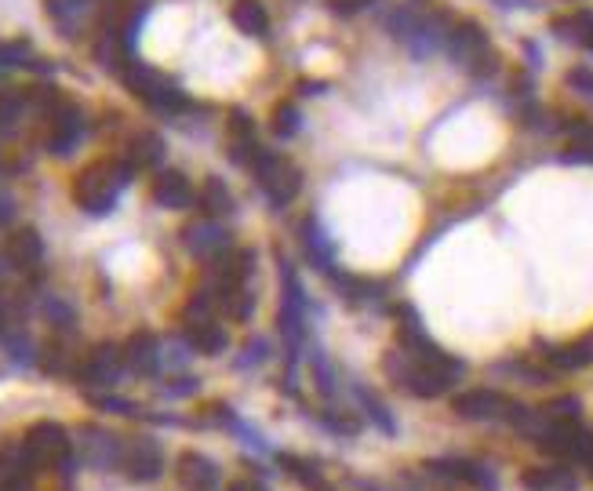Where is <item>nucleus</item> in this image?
<instances>
[{"instance_id": "f257e3e1", "label": "nucleus", "mask_w": 593, "mask_h": 491, "mask_svg": "<svg viewBox=\"0 0 593 491\" xmlns=\"http://www.w3.org/2000/svg\"><path fill=\"white\" fill-rule=\"evenodd\" d=\"M382 368H386L390 379L401 382L412 397L433 401V397L448 393L455 382L463 379L466 364L459 361V357H452V353H444L441 346L430 350V353H412V350H404L401 346V353H390Z\"/></svg>"}, {"instance_id": "f03ea898", "label": "nucleus", "mask_w": 593, "mask_h": 491, "mask_svg": "<svg viewBox=\"0 0 593 491\" xmlns=\"http://www.w3.org/2000/svg\"><path fill=\"white\" fill-rule=\"evenodd\" d=\"M452 15L444 8H433L430 0H408L390 15V33L397 41H404L412 48V55H433L437 48H444L448 30H452Z\"/></svg>"}, {"instance_id": "7ed1b4c3", "label": "nucleus", "mask_w": 593, "mask_h": 491, "mask_svg": "<svg viewBox=\"0 0 593 491\" xmlns=\"http://www.w3.org/2000/svg\"><path fill=\"white\" fill-rule=\"evenodd\" d=\"M135 171L124 161H95L73 179V201L81 204L88 215H106L117 204L121 190L131 182Z\"/></svg>"}, {"instance_id": "20e7f679", "label": "nucleus", "mask_w": 593, "mask_h": 491, "mask_svg": "<svg viewBox=\"0 0 593 491\" xmlns=\"http://www.w3.org/2000/svg\"><path fill=\"white\" fill-rule=\"evenodd\" d=\"M121 81L128 84V91L135 95V99H142L150 110H157V113L190 110V99H186V95H182L168 77H161L157 70H150V66H142V62H135V59H128L121 66Z\"/></svg>"}, {"instance_id": "39448f33", "label": "nucleus", "mask_w": 593, "mask_h": 491, "mask_svg": "<svg viewBox=\"0 0 593 491\" xmlns=\"http://www.w3.org/2000/svg\"><path fill=\"white\" fill-rule=\"evenodd\" d=\"M444 48L452 51V59L463 62L473 77H492V73L499 70V55H495L492 44H488V33H484L481 22L455 19Z\"/></svg>"}, {"instance_id": "423d86ee", "label": "nucleus", "mask_w": 593, "mask_h": 491, "mask_svg": "<svg viewBox=\"0 0 593 491\" xmlns=\"http://www.w3.org/2000/svg\"><path fill=\"white\" fill-rule=\"evenodd\" d=\"M248 168L255 171V179H259L262 193L270 197V204H277V208H284V204H292L295 197H299L302 190V171L295 168L288 157H281V153L273 150H262L252 157V164Z\"/></svg>"}, {"instance_id": "0eeeda50", "label": "nucleus", "mask_w": 593, "mask_h": 491, "mask_svg": "<svg viewBox=\"0 0 593 491\" xmlns=\"http://www.w3.org/2000/svg\"><path fill=\"white\" fill-rule=\"evenodd\" d=\"M455 415L459 419H470V422H492V419H506V422H517L528 415V408L517 401H510L506 393L499 390H466L455 397Z\"/></svg>"}, {"instance_id": "6e6552de", "label": "nucleus", "mask_w": 593, "mask_h": 491, "mask_svg": "<svg viewBox=\"0 0 593 491\" xmlns=\"http://www.w3.org/2000/svg\"><path fill=\"white\" fill-rule=\"evenodd\" d=\"M84 135V117L70 99L51 95L48 99V150L55 157H70Z\"/></svg>"}, {"instance_id": "1a4fd4ad", "label": "nucleus", "mask_w": 593, "mask_h": 491, "mask_svg": "<svg viewBox=\"0 0 593 491\" xmlns=\"http://www.w3.org/2000/svg\"><path fill=\"white\" fill-rule=\"evenodd\" d=\"M22 448H26V455H30L37 470L66 466L70 462V433L62 430L59 422H37V426H30Z\"/></svg>"}, {"instance_id": "9d476101", "label": "nucleus", "mask_w": 593, "mask_h": 491, "mask_svg": "<svg viewBox=\"0 0 593 491\" xmlns=\"http://www.w3.org/2000/svg\"><path fill=\"white\" fill-rule=\"evenodd\" d=\"M426 473L437 477V481L470 484V488H477V491H499V477H495L484 462H473V459H433V462H426Z\"/></svg>"}, {"instance_id": "9b49d317", "label": "nucleus", "mask_w": 593, "mask_h": 491, "mask_svg": "<svg viewBox=\"0 0 593 491\" xmlns=\"http://www.w3.org/2000/svg\"><path fill=\"white\" fill-rule=\"evenodd\" d=\"M121 470L128 473L131 481H139V484H146V481H157L161 477V470H164V455H161V448L153 441H146V437H135L131 444H124L121 448Z\"/></svg>"}, {"instance_id": "f8f14e48", "label": "nucleus", "mask_w": 593, "mask_h": 491, "mask_svg": "<svg viewBox=\"0 0 593 491\" xmlns=\"http://www.w3.org/2000/svg\"><path fill=\"white\" fill-rule=\"evenodd\" d=\"M121 368H124V353L117 346H99V350H91L84 357V364L77 368V379L84 386H113Z\"/></svg>"}, {"instance_id": "ddd939ff", "label": "nucleus", "mask_w": 593, "mask_h": 491, "mask_svg": "<svg viewBox=\"0 0 593 491\" xmlns=\"http://www.w3.org/2000/svg\"><path fill=\"white\" fill-rule=\"evenodd\" d=\"M33 466L30 455L22 444H8L0 448V491H30L33 484Z\"/></svg>"}, {"instance_id": "4468645a", "label": "nucleus", "mask_w": 593, "mask_h": 491, "mask_svg": "<svg viewBox=\"0 0 593 491\" xmlns=\"http://www.w3.org/2000/svg\"><path fill=\"white\" fill-rule=\"evenodd\" d=\"M124 364H128L135 375H153L161 368V339L153 331H135L128 342H124Z\"/></svg>"}, {"instance_id": "2eb2a0df", "label": "nucleus", "mask_w": 593, "mask_h": 491, "mask_svg": "<svg viewBox=\"0 0 593 491\" xmlns=\"http://www.w3.org/2000/svg\"><path fill=\"white\" fill-rule=\"evenodd\" d=\"M179 484L186 491H215L219 488V470L201 451H182L179 455Z\"/></svg>"}, {"instance_id": "dca6fc26", "label": "nucleus", "mask_w": 593, "mask_h": 491, "mask_svg": "<svg viewBox=\"0 0 593 491\" xmlns=\"http://www.w3.org/2000/svg\"><path fill=\"white\" fill-rule=\"evenodd\" d=\"M153 201L168 211H186L193 204V186L182 171H161L153 179Z\"/></svg>"}, {"instance_id": "f3484780", "label": "nucleus", "mask_w": 593, "mask_h": 491, "mask_svg": "<svg viewBox=\"0 0 593 491\" xmlns=\"http://www.w3.org/2000/svg\"><path fill=\"white\" fill-rule=\"evenodd\" d=\"M4 255H8V262L15 266V270H37L44 259V241L37 230H15L8 237V248H4Z\"/></svg>"}, {"instance_id": "a211bd4d", "label": "nucleus", "mask_w": 593, "mask_h": 491, "mask_svg": "<svg viewBox=\"0 0 593 491\" xmlns=\"http://www.w3.org/2000/svg\"><path fill=\"white\" fill-rule=\"evenodd\" d=\"M524 491H579V477L568 466H532L521 473Z\"/></svg>"}, {"instance_id": "6ab92c4d", "label": "nucleus", "mask_w": 593, "mask_h": 491, "mask_svg": "<svg viewBox=\"0 0 593 491\" xmlns=\"http://www.w3.org/2000/svg\"><path fill=\"white\" fill-rule=\"evenodd\" d=\"M182 237H186V248H190L193 255H201V259H219L222 251H230L226 230L215 226V222H193Z\"/></svg>"}, {"instance_id": "aec40b11", "label": "nucleus", "mask_w": 593, "mask_h": 491, "mask_svg": "<svg viewBox=\"0 0 593 491\" xmlns=\"http://www.w3.org/2000/svg\"><path fill=\"white\" fill-rule=\"evenodd\" d=\"M164 161V139L157 131H139L135 139L128 142V153H124V164L131 171H150Z\"/></svg>"}, {"instance_id": "412c9836", "label": "nucleus", "mask_w": 593, "mask_h": 491, "mask_svg": "<svg viewBox=\"0 0 593 491\" xmlns=\"http://www.w3.org/2000/svg\"><path fill=\"white\" fill-rule=\"evenodd\" d=\"M230 153L237 164H252V157L259 153V142H255V121L244 110L230 113Z\"/></svg>"}, {"instance_id": "4be33fe9", "label": "nucleus", "mask_w": 593, "mask_h": 491, "mask_svg": "<svg viewBox=\"0 0 593 491\" xmlns=\"http://www.w3.org/2000/svg\"><path fill=\"white\" fill-rule=\"evenodd\" d=\"M186 342H190L197 353H204V357H215V353L226 350L230 335H226V328H222V324H215V317H208V321H190V324H186Z\"/></svg>"}, {"instance_id": "5701e85b", "label": "nucleus", "mask_w": 593, "mask_h": 491, "mask_svg": "<svg viewBox=\"0 0 593 491\" xmlns=\"http://www.w3.org/2000/svg\"><path fill=\"white\" fill-rule=\"evenodd\" d=\"M233 26L241 33H248V37H259V41H266L270 37V11L262 8L259 0H237L230 11Z\"/></svg>"}, {"instance_id": "b1692460", "label": "nucleus", "mask_w": 593, "mask_h": 491, "mask_svg": "<svg viewBox=\"0 0 593 491\" xmlns=\"http://www.w3.org/2000/svg\"><path fill=\"white\" fill-rule=\"evenodd\" d=\"M564 135H568V153H564V161L593 164V121H586V117H572V121L564 124Z\"/></svg>"}, {"instance_id": "393cba45", "label": "nucleus", "mask_w": 593, "mask_h": 491, "mask_svg": "<svg viewBox=\"0 0 593 491\" xmlns=\"http://www.w3.org/2000/svg\"><path fill=\"white\" fill-rule=\"evenodd\" d=\"M543 357L561 371L590 368L593 364V335H586V339H579V342H568V346H553V350H546Z\"/></svg>"}, {"instance_id": "a878e982", "label": "nucleus", "mask_w": 593, "mask_h": 491, "mask_svg": "<svg viewBox=\"0 0 593 491\" xmlns=\"http://www.w3.org/2000/svg\"><path fill=\"white\" fill-rule=\"evenodd\" d=\"M553 33L561 41L583 44V48H593V11H572V15H561L553 19Z\"/></svg>"}, {"instance_id": "bb28decb", "label": "nucleus", "mask_w": 593, "mask_h": 491, "mask_svg": "<svg viewBox=\"0 0 593 491\" xmlns=\"http://www.w3.org/2000/svg\"><path fill=\"white\" fill-rule=\"evenodd\" d=\"M302 244H306V251H310V259L317 262V266H321L324 273H332L335 248L328 244V237L321 233L317 219H306V222H302Z\"/></svg>"}, {"instance_id": "cd10ccee", "label": "nucleus", "mask_w": 593, "mask_h": 491, "mask_svg": "<svg viewBox=\"0 0 593 491\" xmlns=\"http://www.w3.org/2000/svg\"><path fill=\"white\" fill-rule=\"evenodd\" d=\"M197 201H201L204 215H226L233 211V193L226 190V182L222 179H208L197 193Z\"/></svg>"}, {"instance_id": "c85d7f7f", "label": "nucleus", "mask_w": 593, "mask_h": 491, "mask_svg": "<svg viewBox=\"0 0 593 491\" xmlns=\"http://www.w3.org/2000/svg\"><path fill=\"white\" fill-rule=\"evenodd\" d=\"M302 128V113L295 102H281L277 110H273V135L277 139H295Z\"/></svg>"}, {"instance_id": "c756f323", "label": "nucleus", "mask_w": 593, "mask_h": 491, "mask_svg": "<svg viewBox=\"0 0 593 491\" xmlns=\"http://www.w3.org/2000/svg\"><path fill=\"white\" fill-rule=\"evenodd\" d=\"M579 411H583V404H579V397H557V401L546 404L543 415H546V419L568 422V419H579Z\"/></svg>"}, {"instance_id": "7c9ffc66", "label": "nucleus", "mask_w": 593, "mask_h": 491, "mask_svg": "<svg viewBox=\"0 0 593 491\" xmlns=\"http://www.w3.org/2000/svg\"><path fill=\"white\" fill-rule=\"evenodd\" d=\"M22 113V99L11 91H0V131H11Z\"/></svg>"}, {"instance_id": "2f4dec72", "label": "nucleus", "mask_w": 593, "mask_h": 491, "mask_svg": "<svg viewBox=\"0 0 593 491\" xmlns=\"http://www.w3.org/2000/svg\"><path fill=\"white\" fill-rule=\"evenodd\" d=\"M66 346L62 342H51V346H44V357H41V368L51 371V375H59V371H66Z\"/></svg>"}, {"instance_id": "473e14b6", "label": "nucleus", "mask_w": 593, "mask_h": 491, "mask_svg": "<svg viewBox=\"0 0 593 491\" xmlns=\"http://www.w3.org/2000/svg\"><path fill=\"white\" fill-rule=\"evenodd\" d=\"M361 401H364V408H368V415H372V419L379 422V430H382V433H390V437H393V433H397V426H393V419L386 415V408H382V404L375 401L372 393H361Z\"/></svg>"}, {"instance_id": "72a5a7b5", "label": "nucleus", "mask_w": 593, "mask_h": 491, "mask_svg": "<svg viewBox=\"0 0 593 491\" xmlns=\"http://www.w3.org/2000/svg\"><path fill=\"white\" fill-rule=\"evenodd\" d=\"M30 55L26 41H0V66H19V59Z\"/></svg>"}, {"instance_id": "f704fd0d", "label": "nucleus", "mask_w": 593, "mask_h": 491, "mask_svg": "<svg viewBox=\"0 0 593 491\" xmlns=\"http://www.w3.org/2000/svg\"><path fill=\"white\" fill-rule=\"evenodd\" d=\"M321 422L328 426L332 433H346V437H353V433H361V422L350 419V415H321Z\"/></svg>"}, {"instance_id": "c9c22d12", "label": "nucleus", "mask_w": 593, "mask_h": 491, "mask_svg": "<svg viewBox=\"0 0 593 491\" xmlns=\"http://www.w3.org/2000/svg\"><path fill=\"white\" fill-rule=\"evenodd\" d=\"M368 4H372V0H328V8H332L335 15H342V19H350V15L364 11Z\"/></svg>"}, {"instance_id": "e433bc0d", "label": "nucleus", "mask_w": 593, "mask_h": 491, "mask_svg": "<svg viewBox=\"0 0 593 491\" xmlns=\"http://www.w3.org/2000/svg\"><path fill=\"white\" fill-rule=\"evenodd\" d=\"M568 84H572V88H579L583 95H593V73L586 70V66H579V70L568 73Z\"/></svg>"}, {"instance_id": "4c0bfd02", "label": "nucleus", "mask_w": 593, "mask_h": 491, "mask_svg": "<svg viewBox=\"0 0 593 491\" xmlns=\"http://www.w3.org/2000/svg\"><path fill=\"white\" fill-rule=\"evenodd\" d=\"M91 404L95 408H110V411H117V415H131V404L128 401H121V397H91Z\"/></svg>"}, {"instance_id": "58836bf2", "label": "nucleus", "mask_w": 593, "mask_h": 491, "mask_svg": "<svg viewBox=\"0 0 593 491\" xmlns=\"http://www.w3.org/2000/svg\"><path fill=\"white\" fill-rule=\"evenodd\" d=\"M226 491H266V488H262L259 481H248V477H241V481H233Z\"/></svg>"}, {"instance_id": "ea45409f", "label": "nucleus", "mask_w": 593, "mask_h": 491, "mask_svg": "<svg viewBox=\"0 0 593 491\" xmlns=\"http://www.w3.org/2000/svg\"><path fill=\"white\" fill-rule=\"evenodd\" d=\"M8 219H11V204L4 201V197H0V226H4Z\"/></svg>"}, {"instance_id": "a19ab883", "label": "nucleus", "mask_w": 593, "mask_h": 491, "mask_svg": "<svg viewBox=\"0 0 593 491\" xmlns=\"http://www.w3.org/2000/svg\"><path fill=\"white\" fill-rule=\"evenodd\" d=\"M590 470H593V462H590Z\"/></svg>"}, {"instance_id": "79ce46f5", "label": "nucleus", "mask_w": 593, "mask_h": 491, "mask_svg": "<svg viewBox=\"0 0 593 491\" xmlns=\"http://www.w3.org/2000/svg\"><path fill=\"white\" fill-rule=\"evenodd\" d=\"M590 51H593V48H590Z\"/></svg>"}]
</instances>
